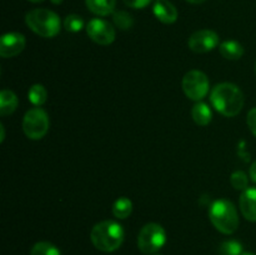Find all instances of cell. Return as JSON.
I'll return each mask as SVG.
<instances>
[{"mask_svg": "<svg viewBox=\"0 0 256 255\" xmlns=\"http://www.w3.org/2000/svg\"><path fill=\"white\" fill-rule=\"evenodd\" d=\"M210 102L218 112L228 118L236 116L244 106V94L238 85L222 82L212 88Z\"/></svg>", "mask_w": 256, "mask_h": 255, "instance_id": "cell-1", "label": "cell"}, {"mask_svg": "<svg viewBox=\"0 0 256 255\" xmlns=\"http://www.w3.org/2000/svg\"><path fill=\"white\" fill-rule=\"evenodd\" d=\"M90 239L94 246L100 252H115L124 242V229L119 222L104 220L94 225L90 232Z\"/></svg>", "mask_w": 256, "mask_h": 255, "instance_id": "cell-2", "label": "cell"}, {"mask_svg": "<svg viewBox=\"0 0 256 255\" xmlns=\"http://www.w3.org/2000/svg\"><path fill=\"white\" fill-rule=\"evenodd\" d=\"M209 218L215 229L222 234H232L239 228L238 210L229 200H215L209 209Z\"/></svg>", "mask_w": 256, "mask_h": 255, "instance_id": "cell-3", "label": "cell"}, {"mask_svg": "<svg viewBox=\"0 0 256 255\" xmlns=\"http://www.w3.org/2000/svg\"><path fill=\"white\" fill-rule=\"evenodd\" d=\"M25 22L32 32L42 38H54L60 32V19L49 9H34L25 16Z\"/></svg>", "mask_w": 256, "mask_h": 255, "instance_id": "cell-4", "label": "cell"}, {"mask_svg": "<svg viewBox=\"0 0 256 255\" xmlns=\"http://www.w3.org/2000/svg\"><path fill=\"white\" fill-rule=\"evenodd\" d=\"M166 232L164 228L156 222H149L142 228L138 236V248L144 254H155L164 246Z\"/></svg>", "mask_w": 256, "mask_h": 255, "instance_id": "cell-5", "label": "cell"}, {"mask_svg": "<svg viewBox=\"0 0 256 255\" xmlns=\"http://www.w3.org/2000/svg\"><path fill=\"white\" fill-rule=\"evenodd\" d=\"M49 116L42 108L36 106L28 110L22 119V130L32 140H39L46 135L49 130Z\"/></svg>", "mask_w": 256, "mask_h": 255, "instance_id": "cell-6", "label": "cell"}, {"mask_svg": "<svg viewBox=\"0 0 256 255\" xmlns=\"http://www.w3.org/2000/svg\"><path fill=\"white\" fill-rule=\"evenodd\" d=\"M182 90L190 100L200 102L208 95L210 82L206 75L200 70H190L182 78Z\"/></svg>", "mask_w": 256, "mask_h": 255, "instance_id": "cell-7", "label": "cell"}, {"mask_svg": "<svg viewBox=\"0 0 256 255\" xmlns=\"http://www.w3.org/2000/svg\"><path fill=\"white\" fill-rule=\"evenodd\" d=\"M86 34L99 45H110L115 40V29L112 25L100 18H95L88 22Z\"/></svg>", "mask_w": 256, "mask_h": 255, "instance_id": "cell-8", "label": "cell"}, {"mask_svg": "<svg viewBox=\"0 0 256 255\" xmlns=\"http://www.w3.org/2000/svg\"><path fill=\"white\" fill-rule=\"evenodd\" d=\"M188 45L192 52H198V54L212 52L219 45V35L209 29L199 30L189 38Z\"/></svg>", "mask_w": 256, "mask_h": 255, "instance_id": "cell-9", "label": "cell"}, {"mask_svg": "<svg viewBox=\"0 0 256 255\" xmlns=\"http://www.w3.org/2000/svg\"><path fill=\"white\" fill-rule=\"evenodd\" d=\"M26 45L25 36L20 32H8L0 39V55L2 58H14L24 50Z\"/></svg>", "mask_w": 256, "mask_h": 255, "instance_id": "cell-10", "label": "cell"}, {"mask_svg": "<svg viewBox=\"0 0 256 255\" xmlns=\"http://www.w3.org/2000/svg\"><path fill=\"white\" fill-rule=\"evenodd\" d=\"M240 212L249 222H256V188H248L240 195Z\"/></svg>", "mask_w": 256, "mask_h": 255, "instance_id": "cell-11", "label": "cell"}, {"mask_svg": "<svg viewBox=\"0 0 256 255\" xmlns=\"http://www.w3.org/2000/svg\"><path fill=\"white\" fill-rule=\"evenodd\" d=\"M154 15L159 22L164 24H172L178 20V10L168 0H156L152 8Z\"/></svg>", "mask_w": 256, "mask_h": 255, "instance_id": "cell-12", "label": "cell"}, {"mask_svg": "<svg viewBox=\"0 0 256 255\" xmlns=\"http://www.w3.org/2000/svg\"><path fill=\"white\" fill-rule=\"evenodd\" d=\"M86 6L92 14L99 16H106L114 12L116 0H85Z\"/></svg>", "mask_w": 256, "mask_h": 255, "instance_id": "cell-13", "label": "cell"}, {"mask_svg": "<svg viewBox=\"0 0 256 255\" xmlns=\"http://www.w3.org/2000/svg\"><path fill=\"white\" fill-rule=\"evenodd\" d=\"M192 120H194L198 125H200V126H206V125L210 124V122H212V109L209 108V105L205 104V102H199L192 106Z\"/></svg>", "mask_w": 256, "mask_h": 255, "instance_id": "cell-14", "label": "cell"}, {"mask_svg": "<svg viewBox=\"0 0 256 255\" xmlns=\"http://www.w3.org/2000/svg\"><path fill=\"white\" fill-rule=\"evenodd\" d=\"M18 104H19V100L12 90L5 89L0 92V114L2 116L12 114L16 110Z\"/></svg>", "mask_w": 256, "mask_h": 255, "instance_id": "cell-15", "label": "cell"}, {"mask_svg": "<svg viewBox=\"0 0 256 255\" xmlns=\"http://www.w3.org/2000/svg\"><path fill=\"white\" fill-rule=\"evenodd\" d=\"M220 54L228 60H239L244 55V48L234 40H226L219 46Z\"/></svg>", "mask_w": 256, "mask_h": 255, "instance_id": "cell-16", "label": "cell"}, {"mask_svg": "<svg viewBox=\"0 0 256 255\" xmlns=\"http://www.w3.org/2000/svg\"><path fill=\"white\" fill-rule=\"evenodd\" d=\"M132 212V200L126 196H122L112 204V214L118 219H126Z\"/></svg>", "mask_w": 256, "mask_h": 255, "instance_id": "cell-17", "label": "cell"}, {"mask_svg": "<svg viewBox=\"0 0 256 255\" xmlns=\"http://www.w3.org/2000/svg\"><path fill=\"white\" fill-rule=\"evenodd\" d=\"M28 98H29V102L32 105H35V106H42L48 99V92L42 84H35L29 89Z\"/></svg>", "mask_w": 256, "mask_h": 255, "instance_id": "cell-18", "label": "cell"}, {"mask_svg": "<svg viewBox=\"0 0 256 255\" xmlns=\"http://www.w3.org/2000/svg\"><path fill=\"white\" fill-rule=\"evenodd\" d=\"M30 255H62L59 249L49 242H39L32 248Z\"/></svg>", "mask_w": 256, "mask_h": 255, "instance_id": "cell-19", "label": "cell"}, {"mask_svg": "<svg viewBox=\"0 0 256 255\" xmlns=\"http://www.w3.org/2000/svg\"><path fill=\"white\" fill-rule=\"evenodd\" d=\"M220 255H242V245L238 240H226L219 248Z\"/></svg>", "mask_w": 256, "mask_h": 255, "instance_id": "cell-20", "label": "cell"}, {"mask_svg": "<svg viewBox=\"0 0 256 255\" xmlns=\"http://www.w3.org/2000/svg\"><path fill=\"white\" fill-rule=\"evenodd\" d=\"M64 28L70 32H78L84 28V22L76 14H70L65 18Z\"/></svg>", "mask_w": 256, "mask_h": 255, "instance_id": "cell-21", "label": "cell"}, {"mask_svg": "<svg viewBox=\"0 0 256 255\" xmlns=\"http://www.w3.org/2000/svg\"><path fill=\"white\" fill-rule=\"evenodd\" d=\"M112 19L114 22L116 24L118 28L122 30H128L132 26V18L129 12H116L112 14Z\"/></svg>", "mask_w": 256, "mask_h": 255, "instance_id": "cell-22", "label": "cell"}, {"mask_svg": "<svg viewBox=\"0 0 256 255\" xmlns=\"http://www.w3.org/2000/svg\"><path fill=\"white\" fill-rule=\"evenodd\" d=\"M230 182H232V188L236 190H245L248 189V184H249V179H248V175L245 174L242 170H238V172H232V176H230Z\"/></svg>", "mask_w": 256, "mask_h": 255, "instance_id": "cell-23", "label": "cell"}, {"mask_svg": "<svg viewBox=\"0 0 256 255\" xmlns=\"http://www.w3.org/2000/svg\"><path fill=\"white\" fill-rule=\"evenodd\" d=\"M248 126H249L250 132L256 136V108H252L249 112H248L246 118Z\"/></svg>", "mask_w": 256, "mask_h": 255, "instance_id": "cell-24", "label": "cell"}, {"mask_svg": "<svg viewBox=\"0 0 256 255\" xmlns=\"http://www.w3.org/2000/svg\"><path fill=\"white\" fill-rule=\"evenodd\" d=\"M122 2L132 9H142V8L148 6L152 0H122Z\"/></svg>", "mask_w": 256, "mask_h": 255, "instance_id": "cell-25", "label": "cell"}, {"mask_svg": "<svg viewBox=\"0 0 256 255\" xmlns=\"http://www.w3.org/2000/svg\"><path fill=\"white\" fill-rule=\"evenodd\" d=\"M250 179L256 184V162H254L250 166Z\"/></svg>", "mask_w": 256, "mask_h": 255, "instance_id": "cell-26", "label": "cell"}, {"mask_svg": "<svg viewBox=\"0 0 256 255\" xmlns=\"http://www.w3.org/2000/svg\"><path fill=\"white\" fill-rule=\"evenodd\" d=\"M0 130H2V136H0V142H4L5 139V130H4V125H0Z\"/></svg>", "mask_w": 256, "mask_h": 255, "instance_id": "cell-27", "label": "cell"}, {"mask_svg": "<svg viewBox=\"0 0 256 255\" xmlns=\"http://www.w3.org/2000/svg\"><path fill=\"white\" fill-rule=\"evenodd\" d=\"M185 2H190V4H202V2H204L205 0H185Z\"/></svg>", "mask_w": 256, "mask_h": 255, "instance_id": "cell-28", "label": "cell"}, {"mask_svg": "<svg viewBox=\"0 0 256 255\" xmlns=\"http://www.w3.org/2000/svg\"><path fill=\"white\" fill-rule=\"evenodd\" d=\"M50 2H52V4H62V0H50Z\"/></svg>", "mask_w": 256, "mask_h": 255, "instance_id": "cell-29", "label": "cell"}, {"mask_svg": "<svg viewBox=\"0 0 256 255\" xmlns=\"http://www.w3.org/2000/svg\"><path fill=\"white\" fill-rule=\"evenodd\" d=\"M30 2H34V4H38V2H42L44 0H29Z\"/></svg>", "mask_w": 256, "mask_h": 255, "instance_id": "cell-30", "label": "cell"}, {"mask_svg": "<svg viewBox=\"0 0 256 255\" xmlns=\"http://www.w3.org/2000/svg\"><path fill=\"white\" fill-rule=\"evenodd\" d=\"M242 255H256V254H254V252H244Z\"/></svg>", "mask_w": 256, "mask_h": 255, "instance_id": "cell-31", "label": "cell"}, {"mask_svg": "<svg viewBox=\"0 0 256 255\" xmlns=\"http://www.w3.org/2000/svg\"><path fill=\"white\" fill-rule=\"evenodd\" d=\"M255 72H256V64H255Z\"/></svg>", "mask_w": 256, "mask_h": 255, "instance_id": "cell-32", "label": "cell"}]
</instances>
